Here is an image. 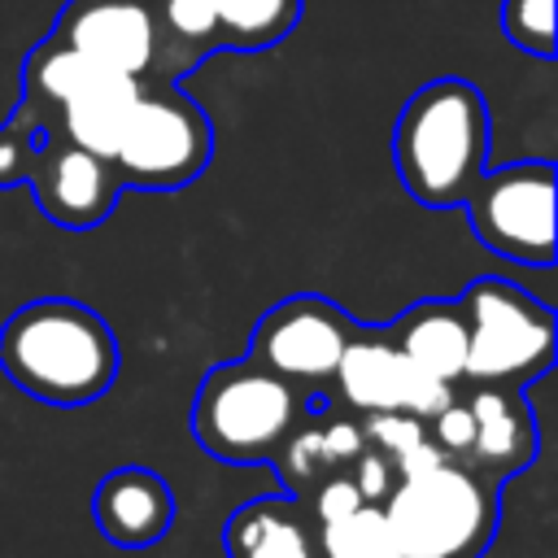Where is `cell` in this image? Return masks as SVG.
I'll return each mask as SVG.
<instances>
[{"label": "cell", "instance_id": "cell-1", "mask_svg": "<svg viewBox=\"0 0 558 558\" xmlns=\"http://www.w3.org/2000/svg\"><path fill=\"white\" fill-rule=\"evenodd\" d=\"M122 353L113 327L83 301L39 296L0 327V371L35 401L87 405L118 379Z\"/></svg>", "mask_w": 558, "mask_h": 558}, {"label": "cell", "instance_id": "cell-2", "mask_svg": "<svg viewBox=\"0 0 558 558\" xmlns=\"http://www.w3.org/2000/svg\"><path fill=\"white\" fill-rule=\"evenodd\" d=\"M493 122L475 83L432 78L418 87L392 131V161L401 187L427 209H453L466 201L471 183L488 170Z\"/></svg>", "mask_w": 558, "mask_h": 558}, {"label": "cell", "instance_id": "cell-3", "mask_svg": "<svg viewBox=\"0 0 558 558\" xmlns=\"http://www.w3.org/2000/svg\"><path fill=\"white\" fill-rule=\"evenodd\" d=\"M497 484L501 480L445 453L405 471L384 497V519L401 558H480L501 519Z\"/></svg>", "mask_w": 558, "mask_h": 558}, {"label": "cell", "instance_id": "cell-4", "mask_svg": "<svg viewBox=\"0 0 558 558\" xmlns=\"http://www.w3.org/2000/svg\"><path fill=\"white\" fill-rule=\"evenodd\" d=\"M135 96V78L113 74L48 35L22 61V100L13 113L35 122L48 140H70L109 157Z\"/></svg>", "mask_w": 558, "mask_h": 558}, {"label": "cell", "instance_id": "cell-5", "mask_svg": "<svg viewBox=\"0 0 558 558\" xmlns=\"http://www.w3.org/2000/svg\"><path fill=\"white\" fill-rule=\"evenodd\" d=\"M314 410L310 392L253 357L218 362L192 397V436L218 462H270L288 432Z\"/></svg>", "mask_w": 558, "mask_h": 558}, {"label": "cell", "instance_id": "cell-6", "mask_svg": "<svg viewBox=\"0 0 558 558\" xmlns=\"http://www.w3.org/2000/svg\"><path fill=\"white\" fill-rule=\"evenodd\" d=\"M458 310L466 318L462 384L527 388L554 366V314L510 279H471Z\"/></svg>", "mask_w": 558, "mask_h": 558}, {"label": "cell", "instance_id": "cell-7", "mask_svg": "<svg viewBox=\"0 0 558 558\" xmlns=\"http://www.w3.org/2000/svg\"><path fill=\"white\" fill-rule=\"evenodd\" d=\"M214 157V126L179 83H140V96L109 153L122 187H187Z\"/></svg>", "mask_w": 558, "mask_h": 558}, {"label": "cell", "instance_id": "cell-8", "mask_svg": "<svg viewBox=\"0 0 558 558\" xmlns=\"http://www.w3.org/2000/svg\"><path fill=\"white\" fill-rule=\"evenodd\" d=\"M48 35L135 83H183L196 70L166 35L153 0H65Z\"/></svg>", "mask_w": 558, "mask_h": 558}, {"label": "cell", "instance_id": "cell-9", "mask_svg": "<svg viewBox=\"0 0 558 558\" xmlns=\"http://www.w3.org/2000/svg\"><path fill=\"white\" fill-rule=\"evenodd\" d=\"M466 218L475 240L519 266L554 262V166L510 161L484 170L466 192Z\"/></svg>", "mask_w": 558, "mask_h": 558}, {"label": "cell", "instance_id": "cell-10", "mask_svg": "<svg viewBox=\"0 0 558 558\" xmlns=\"http://www.w3.org/2000/svg\"><path fill=\"white\" fill-rule=\"evenodd\" d=\"M353 327L357 323L336 301H327L318 292H296L257 318V327L248 336V357L283 379H292L296 388L314 392V388L331 384Z\"/></svg>", "mask_w": 558, "mask_h": 558}, {"label": "cell", "instance_id": "cell-11", "mask_svg": "<svg viewBox=\"0 0 558 558\" xmlns=\"http://www.w3.org/2000/svg\"><path fill=\"white\" fill-rule=\"evenodd\" d=\"M336 392V405L353 410V414H384V410H401L414 418H432L458 384H440L432 375H423L388 336V327H353L336 375L327 384Z\"/></svg>", "mask_w": 558, "mask_h": 558}, {"label": "cell", "instance_id": "cell-12", "mask_svg": "<svg viewBox=\"0 0 558 558\" xmlns=\"http://www.w3.org/2000/svg\"><path fill=\"white\" fill-rule=\"evenodd\" d=\"M166 35L201 65L214 52H262L292 35L305 0H153Z\"/></svg>", "mask_w": 558, "mask_h": 558}, {"label": "cell", "instance_id": "cell-13", "mask_svg": "<svg viewBox=\"0 0 558 558\" xmlns=\"http://www.w3.org/2000/svg\"><path fill=\"white\" fill-rule=\"evenodd\" d=\"M26 187L39 205V214L65 231L100 227L122 196V179H118L113 161L83 144H70V140H44Z\"/></svg>", "mask_w": 558, "mask_h": 558}, {"label": "cell", "instance_id": "cell-14", "mask_svg": "<svg viewBox=\"0 0 558 558\" xmlns=\"http://www.w3.org/2000/svg\"><path fill=\"white\" fill-rule=\"evenodd\" d=\"M466 414H471V445L466 458L475 471L506 480L536 458V418L523 388L501 384H458Z\"/></svg>", "mask_w": 558, "mask_h": 558}, {"label": "cell", "instance_id": "cell-15", "mask_svg": "<svg viewBox=\"0 0 558 558\" xmlns=\"http://www.w3.org/2000/svg\"><path fill=\"white\" fill-rule=\"evenodd\" d=\"M92 519L118 549H148L174 523V493L148 466H118L96 484Z\"/></svg>", "mask_w": 558, "mask_h": 558}, {"label": "cell", "instance_id": "cell-16", "mask_svg": "<svg viewBox=\"0 0 558 558\" xmlns=\"http://www.w3.org/2000/svg\"><path fill=\"white\" fill-rule=\"evenodd\" d=\"M366 445L362 436V414L344 410V405H327V410H310L292 432L288 440L275 449L270 466L279 471L283 488L292 497L310 493L318 480L336 475V471H349V462L357 458V449Z\"/></svg>", "mask_w": 558, "mask_h": 558}, {"label": "cell", "instance_id": "cell-17", "mask_svg": "<svg viewBox=\"0 0 558 558\" xmlns=\"http://www.w3.org/2000/svg\"><path fill=\"white\" fill-rule=\"evenodd\" d=\"M222 549L227 558H318L314 519L292 493L253 497L231 510L222 527Z\"/></svg>", "mask_w": 558, "mask_h": 558}, {"label": "cell", "instance_id": "cell-18", "mask_svg": "<svg viewBox=\"0 0 558 558\" xmlns=\"http://www.w3.org/2000/svg\"><path fill=\"white\" fill-rule=\"evenodd\" d=\"M388 336L397 340V349L423 375H432L440 384H462V366H466V318H462L458 301H449V296L414 301L397 323H388Z\"/></svg>", "mask_w": 558, "mask_h": 558}, {"label": "cell", "instance_id": "cell-19", "mask_svg": "<svg viewBox=\"0 0 558 558\" xmlns=\"http://www.w3.org/2000/svg\"><path fill=\"white\" fill-rule=\"evenodd\" d=\"M318 558H401V545L384 519V506L362 501L349 514L314 523Z\"/></svg>", "mask_w": 558, "mask_h": 558}, {"label": "cell", "instance_id": "cell-20", "mask_svg": "<svg viewBox=\"0 0 558 558\" xmlns=\"http://www.w3.org/2000/svg\"><path fill=\"white\" fill-rule=\"evenodd\" d=\"M501 31L514 48L549 61L554 57V0H501Z\"/></svg>", "mask_w": 558, "mask_h": 558}, {"label": "cell", "instance_id": "cell-21", "mask_svg": "<svg viewBox=\"0 0 558 558\" xmlns=\"http://www.w3.org/2000/svg\"><path fill=\"white\" fill-rule=\"evenodd\" d=\"M44 131L26 118H9L0 122V187H26L31 170H35V157L44 148Z\"/></svg>", "mask_w": 558, "mask_h": 558}, {"label": "cell", "instance_id": "cell-22", "mask_svg": "<svg viewBox=\"0 0 558 558\" xmlns=\"http://www.w3.org/2000/svg\"><path fill=\"white\" fill-rule=\"evenodd\" d=\"M349 480L357 484V493H362L366 501L384 506V497H388V493H392V484H397V462H392L384 449L362 445V449H357V458L349 462Z\"/></svg>", "mask_w": 558, "mask_h": 558}]
</instances>
